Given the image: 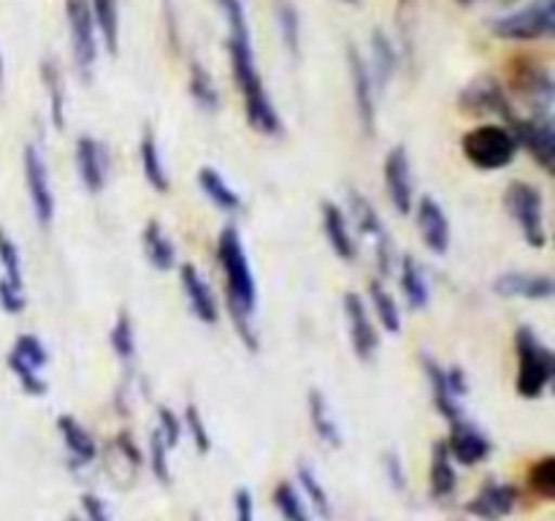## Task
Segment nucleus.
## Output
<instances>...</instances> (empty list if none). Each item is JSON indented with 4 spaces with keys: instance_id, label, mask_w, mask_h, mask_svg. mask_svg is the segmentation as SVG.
Segmentation results:
<instances>
[{
    "instance_id": "obj_50",
    "label": "nucleus",
    "mask_w": 555,
    "mask_h": 521,
    "mask_svg": "<svg viewBox=\"0 0 555 521\" xmlns=\"http://www.w3.org/2000/svg\"><path fill=\"white\" fill-rule=\"evenodd\" d=\"M117 448L122 450V456H125V459H128L130 465H133V467H139L141 461H144V456H141L139 445L133 443V437H130L128 432H122V434H119V437H117Z\"/></svg>"
},
{
    "instance_id": "obj_52",
    "label": "nucleus",
    "mask_w": 555,
    "mask_h": 521,
    "mask_svg": "<svg viewBox=\"0 0 555 521\" xmlns=\"http://www.w3.org/2000/svg\"><path fill=\"white\" fill-rule=\"evenodd\" d=\"M477 0H459V5H475Z\"/></svg>"
},
{
    "instance_id": "obj_9",
    "label": "nucleus",
    "mask_w": 555,
    "mask_h": 521,
    "mask_svg": "<svg viewBox=\"0 0 555 521\" xmlns=\"http://www.w3.org/2000/svg\"><path fill=\"white\" fill-rule=\"evenodd\" d=\"M350 212H352V220H356L358 233L372 242L379 275L388 277L390 271H393V264H396V250H393V239H390V233H388V228H385L383 217H379L377 206H374L363 193L350 190Z\"/></svg>"
},
{
    "instance_id": "obj_49",
    "label": "nucleus",
    "mask_w": 555,
    "mask_h": 521,
    "mask_svg": "<svg viewBox=\"0 0 555 521\" xmlns=\"http://www.w3.org/2000/svg\"><path fill=\"white\" fill-rule=\"evenodd\" d=\"M385 472H388L390 483H393L396 488H404V486H406L404 465H401V459H399V456H396V454L385 456Z\"/></svg>"
},
{
    "instance_id": "obj_1",
    "label": "nucleus",
    "mask_w": 555,
    "mask_h": 521,
    "mask_svg": "<svg viewBox=\"0 0 555 521\" xmlns=\"http://www.w3.org/2000/svg\"><path fill=\"white\" fill-rule=\"evenodd\" d=\"M225 20V47L231 58L233 79H236L238 92H242L244 114L247 123L263 136L282 134V117L276 112L274 101L269 98L263 85V76L258 71V58L253 49V36H249L247 11L242 0H215Z\"/></svg>"
},
{
    "instance_id": "obj_28",
    "label": "nucleus",
    "mask_w": 555,
    "mask_h": 521,
    "mask_svg": "<svg viewBox=\"0 0 555 521\" xmlns=\"http://www.w3.org/2000/svg\"><path fill=\"white\" fill-rule=\"evenodd\" d=\"M366 63H369V74H372L377 92L385 90V87L390 85V79L396 76V71H399V52H396L388 33L379 30V27L372 33V58H369Z\"/></svg>"
},
{
    "instance_id": "obj_44",
    "label": "nucleus",
    "mask_w": 555,
    "mask_h": 521,
    "mask_svg": "<svg viewBox=\"0 0 555 521\" xmlns=\"http://www.w3.org/2000/svg\"><path fill=\"white\" fill-rule=\"evenodd\" d=\"M168 445L160 437V432L150 434V470L157 478V483H171V470H168Z\"/></svg>"
},
{
    "instance_id": "obj_35",
    "label": "nucleus",
    "mask_w": 555,
    "mask_h": 521,
    "mask_svg": "<svg viewBox=\"0 0 555 521\" xmlns=\"http://www.w3.org/2000/svg\"><path fill=\"white\" fill-rule=\"evenodd\" d=\"M41 79H43V87H47L49 117H52L54 128L63 130L65 128V85H63V74H60V68L52 63V60H43Z\"/></svg>"
},
{
    "instance_id": "obj_24",
    "label": "nucleus",
    "mask_w": 555,
    "mask_h": 521,
    "mask_svg": "<svg viewBox=\"0 0 555 521\" xmlns=\"http://www.w3.org/2000/svg\"><path fill=\"white\" fill-rule=\"evenodd\" d=\"M320 215H323V231H325V239H328L331 250H334L341 260H347V264H350V260H356L358 258V239H356V233H352L345 209H341L339 204H334V201H323V206H320Z\"/></svg>"
},
{
    "instance_id": "obj_41",
    "label": "nucleus",
    "mask_w": 555,
    "mask_h": 521,
    "mask_svg": "<svg viewBox=\"0 0 555 521\" xmlns=\"http://www.w3.org/2000/svg\"><path fill=\"white\" fill-rule=\"evenodd\" d=\"M298 483H301L304 494H307L309 499H312L314 510H318L323 519H331V497L328 492H325L323 483L318 481V475H314V470L309 465H298Z\"/></svg>"
},
{
    "instance_id": "obj_5",
    "label": "nucleus",
    "mask_w": 555,
    "mask_h": 521,
    "mask_svg": "<svg viewBox=\"0 0 555 521\" xmlns=\"http://www.w3.org/2000/svg\"><path fill=\"white\" fill-rule=\"evenodd\" d=\"M504 206H507L509 217L518 223L520 237L526 239L529 247H547L545 199H542L540 188H534L531 182H524V179H515L504 190Z\"/></svg>"
},
{
    "instance_id": "obj_36",
    "label": "nucleus",
    "mask_w": 555,
    "mask_h": 521,
    "mask_svg": "<svg viewBox=\"0 0 555 521\" xmlns=\"http://www.w3.org/2000/svg\"><path fill=\"white\" fill-rule=\"evenodd\" d=\"M274 16L282 43H285V49L293 58H298V52H301V14H298V9L293 3L280 0L274 9Z\"/></svg>"
},
{
    "instance_id": "obj_51",
    "label": "nucleus",
    "mask_w": 555,
    "mask_h": 521,
    "mask_svg": "<svg viewBox=\"0 0 555 521\" xmlns=\"http://www.w3.org/2000/svg\"><path fill=\"white\" fill-rule=\"evenodd\" d=\"M0 85H3V54H0Z\"/></svg>"
},
{
    "instance_id": "obj_45",
    "label": "nucleus",
    "mask_w": 555,
    "mask_h": 521,
    "mask_svg": "<svg viewBox=\"0 0 555 521\" xmlns=\"http://www.w3.org/2000/svg\"><path fill=\"white\" fill-rule=\"evenodd\" d=\"M182 418L171 410V407H157V432L166 440L168 448H177L182 440Z\"/></svg>"
},
{
    "instance_id": "obj_25",
    "label": "nucleus",
    "mask_w": 555,
    "mask_h": 521,
    "mask_svg": "<svg viewBox=\"0 0 555 521\" xmlns=\"http://www.w3.org/2000/svg\"><path fill=\"white\" fill-rule=\"evenodd\" d=\"M198 188L211 204L217 206L225 215H238L244 209V199L238 195V190L217 171L215 166H201L198 168Z\"/></svg>"
},
{
    "instance_id": "obj_54",
    "label": "nucleus",
    "mask_w": 555,
    "mask_h": 521,
    "mask_svg": "<svg viewBox=\"0 0 555 521\" xmlns=\"http://www.w3.org/2000/svg\"><path fill=\"white\" fill-rule=\"evenodd\" d=\"M345 3H358V0H345Z\"/></svg>"
},
{
    "instance_id": "obj_2",
    "label": "nucleus",
    "mask_w": 555,
    "mask_h": 521,
    "mask_svg": "<svg viewBox=\"0 0 555 521\" xmlns=\"http://www.w3.org/2000/svg\"><path fill=\"white\" fill-rule=\"evenodd\" d=\"M217 264H220L222 282H225L228 315L236 326V334L242 336L249 351H258V334L253 329L255 309H258V282H255V271L249 266V255L236 226H225L220 231Z\"/></svg>"
},
{
    "instance_id": "obj_26",
    "label": "nucleus",
    "mask_w": 555,
    "mask_h": 521,
    "mask_svg": "<svg viewBox=\"0 0 555 521\" xmlns=\"http://www.w3.org/2000/svg\"><path fill=\"white\" fill-rule=\"evenodd\" d=\"M307 410H309V421H312V429L314 434H318V440H323L328 448H341L345 437H341V427L339 421H336L334 410H331L328 396H325L320 389H309Z\"/></svg>"
},
{
    "instance_id": "obj_11",
    "label": "nucleus",
    "mask_w": 555,
    "mask_h": 521,
    "mask_svg": "<svg viewBox=\"0 0 555 521\" xmlns=\"http://www.w3.org/2000/svg\"><path fill=\"white\" fill-rule=\"evenodd\" d=\"M507 128L513 130L518 147L534 157L537 166L551 174L555 168V125L551 114H531V117L515 114Z\"/></svg>"
},
{
    "instance_id": "obj_37",
    "label": "nucleus",
    "mask_w": 555,
    "mask_h": 521,
    "mask_svg": "<svg viewBox=\"0 0 555 521\" xmlns=\"http://www.w3.org/2000/svg\"><path fill=\"white\" fill-rule=\"evenodd\" d=\"M92 14H95V25L101 30L103 43L112 54H117L119 43V9L117 0H90Z\"/></svg>"
},
{
    "instance_id": "obj_23",
    "label": "nucleus",
    "mask_w": 555,
    "mask_h": 521,
    "mask_svg": "<svg viewBox=\"0 0 555 521\" xmlns=\"http://www.w3.org/2000/svg\"><path fill=\"white\" fill-rule=\"evenodd\" d=\"M515 503H518V492L513 483L486 481L477 497L466 505V510L480 521H502L513 513Z\"/></svg>"
},
{
    "instance_id": "obj_39",
    "label": "nucleus",
    "mask_w": 555,
    "mask_h": 521,
    "mask_svg": "<svg viewBox=\"0 0 555 521\" xmlns=\"http://www.w3.org/2000/svg\"><path fill=\"white\" fill-rule=\"evenodd\" d=\"M0 266H3V277L0 280L9 282V285L25 291V275H22V258L20 247H16L14 239L0 228Z\"/></svg>"
},
{
    "instance_id": "obj_53",
    "label": "nucleus",
    "mask_w": 555,
    "mask_h": 521,
    "mask_svg": "<svg viewBox=\"0 0 555 521\" xmlns=\"http://www.w3.org/2000/svg\"><path fill=\"white\" fill-rule=\"evenodd\" d=\"M68 521H79V516H68Z\"/></svg>"
},
{
    "instance_id": "obj_10",
    "label": "nucleus",
    "mask_w": 555,
    "mask_h": 521,
    "mask_svg": "<svg viewBox=\"0 0 555 521\" xmlns=\"http://www.w3.org/2000/svg\"><path fill=\"white\" fill-rule=\"evenodd\" d=\"M49 364V351L41 342V336L36 334H20L11 345L9 353V369L20 385L25 389V394L30 396H43L47 394V380H43V367Z\"/></svg>"
},
{
    "instance_id": "obj_38",
    "label": "nucleus",
    "mask_w": 555,
    "mask_h": 521,
    "mask_svg": "<svg viewBox=\"0 0 555 521\" xmlns=\"http://www.w3.org/2000/svg\"><path fill=\"white\" fill-rule=\"evenodd\" d=\"M108 342H112V351L119 361L122 364L133 361L135 358V329H133V320H130L128 309H119L117 313V320H114Z\"/></svg>"
},
{
    "instance_id": "obj_22",
    "label": "nucleus",
    "mask_w": 555,
    "mask_h": 521,
    "mask_svg": "<svg viewBox=\"0 0 555 521\" xmlns=\"http://www.w3.org/2000/svg\"><path fill=\"white\" fill-rule=\"evenodd\" d=\"M74 157H76V174H79L81 188H85L90 195L103 193V188H106V177H108V157L101 141L92 139V136H79Z\"/></svg>"
},
{
    "instance_id": "obj_33",
    "label": "nucleus",
    "mask_w": 555,
    "mask_h": 521,
    "mask_svg": "<svg viewBox=\"0 0 555 521\" xmlns=\"http://www.w3.org/2000/svg\"><path fill=\"white\" fill-rule=\"evenodd\" d=\"M188 90L190 98L195 101V106H201L204 112H217V109H220V90H217L211 74L204 68V63H198V60H190Z\"/></svg>"
},
{
    "instance_id": "obj_6",
    "label": "nucleus",
    "mask_w": 555,
    "mask_h": 521,
    "mask_svg": "<svg viewBox=\"0 0 555 521\" xmlns=\"http://www.w3.org/2000/svg\"><path fill=\"white\" fill-rule=\"evenodd\" d=\"M491 33L502 41H542L555 33V0H529L491 22Z\"/></svg>"
},
{
    "instance_id": "obj_18",
    "label": "nucleus",
    "mask_w": 555,
    "mask_h": 521,
    "mask_svg": "<svg viewBox=\"0 0 555 521\" xmlns=\"http://www.w3.org/2000/svg\"><path fill=\"white\" fill-rule=\"evenodd\" d=\"M412 212H415L417 231H421V239L423 244H426L428 253L448 255L453 228H450V217L448 212L442 209V204H439L434 195H421L417 204L412 206Z\"/></svg>"
},
{
    "instance_id": "obj_43",
    "label": "nucleus",
    "mask_w": 555,
    "mask_h": 521,
    "mask_svg": "<svg viewBox=\"0 0 555 521\" xmlns=\"http://www.w3.org/2000/svg\"><path fill=\"white\" fill-rule=\"evenodd\" d=\"M529 483L540 497L553 499L555 497V459L545 456V459L537 461L529 472Z\"/></svg>"
},
{
    "instance_id": "obj_40",
    "label": "nucleus",
    "mask_w": 555,
    "mask_h": 521,
    "mask_svg": "<svg viewBox=\"0 0 555 521\" xmlns=\"http://www.w3.org/2000/svg\"><path fill=\"white\" fill-rule=\"evenodd\" d=\"M274 505L285 521H312L309 519V510L307 505H304L301 494H298L296 486H291V483H280V486L274 488Z\"/></svg>"
},
{
    "instance_id": "obj_4",
    "label": "nucleus",
    "mask_w": 555,
    "mask_h": 521,
    "mask_svg": "<svg viewBox=\"0 0 555 521\" xmlns=\"http://www.w3.org/2000/svg\"><path fill=\"white\" fill-rule=\"evenodd\" d=\"M518 141L507 125H477L461 139V152L480 171H502L518 155Z\"/></svg>"
},
{
    "instance_id": "obj_16",
    "label": "nucleus",
    "mask_w": 555,
    "mask_h": 521,
    "mask_svg": "<svg viewBox=\"0 0 555 521\" xmlns=\"http://www.w3.org/2000/svg\"><path fill=\"white\" fill-rule=\"evenodd\" d=\"M345 318L347 326H350V342L352 353H356L361 361H374V356L379 353V331L374 326L372 313H369L366 302L361 298V293L350 291L345 293Z\"/></svg>"
},
{
    "instance_id": "obj_48",
    "label": "nucleus",
    "mask_w": 555,
    "mask_h": 521,
    "mask_svg": "<svg viewBox=\"0 0 555 521\" xmlns=\"http://www.w3.org/2000/svg\"><path fill=\"white\" fill-rule=\"evenodd\" d=\"M233 513H236V521H255V499L249 488H236V494H233Z\"/></svg>"
},
{
    "instance_id": "obj_34",
    "label": "nucleus",
    "mask_w": 555,
    "mask_h": 521,
    "mask_svg": "<svg viewBox=\"0 0 555 521\" xmlns=\"http://www.w3.org/2000/svg\"><path fill=\"white\" fill-rule=\"evenodd\" d=\"M369 298H372V309L377 315L379 326H383L388 334H399L401 331V309L396 304L393 293L385 288L383 280L369 282Z\"/></svg>"
},
{
    "instance_id": "obj_20",
    "label": "nucleus",
    "mask_w": 555,
    "mask_h": 521,
    "mask_svg": "<svg viewBox=\"0 0 555 521\" xmlns=\"http://www.w3.org/2000/svg\"><path fill=\"white\" fill-rule=\"evenodd\" d=\"M493 293L502 298H526V302H547L555 293V280L540 271H504L491 282Z\"/></svg>"
},
{
    "instance_id": "obj_29",
    "label": "nucleus",
    "mask_w": 555,
    "mask_h": 521,
    "mask_svg": "<svg viewBox=\"0 0 555 521\" xmlns=\"http://www.w3.org/2000/svg\"><path fill=\"white\" fill-rule=\"evenodd\" d=\"M141 247H144V255L152 264V269L168 271L177 266V247H173L171 237H168L166 228H163L160 220H155V217H152L144 226V231H141Z\"/></svg>"
},
{
    "instance_id": "obj_8",
    "label": "nucleus",
    "mask_w": 555,
    "mask_h": 521,
    "mask_svg": "<svg viewBox=\"0 0 555 521\" xmlns=\"http://www.w3.org/2000/svg\"><path fill=\"white\" fill-rule=\"evenodd\" d=\"M423 369L428 374V383H431L434 405L442 412V418L455 421V418L466 416L464 412V396L469 394V380H466L464 369L461 367H442L434 356H421Z\"/></svg>"
},
{
    "instance_id": "obj_31",
    "label": "nucleus",
    "mask_w": 555,
    "mask_h": 521,
    "mask_svg": "<svg viewBox=\"0 0 555 521\" xmlns=\"http://www.w3.org/2000/svg\"><path fill=\"white\" fill-rule=\"evenodd\" d=\"M399 288L412 309H423L428 307V302H431V288H428L426 271H423V266L417 264L412 255H404V258H401Z\"/></svg>"
},
{
    "instance_id": "obj_3",
    "label": "nucleus",
    "mask_w": 555,
    "mask_h": 521,
    "mask_svg": "<svg viewBox=\"0 0 555 521\" xmlns=\"http://www.w3.org/2000/svg\"><path fill=\"white\" fill-rule=\"evenodd\" d=\"M515 353H518V380H515V389H518L524 399H540L553 383V351L531 326H520L515 331Z\"/></svg>"
},
{
    "instance_id": "obj_47",
    "label": "nucleus",
    "mask_w": 555,
    "mask_h": 521,
    "mask_svg": "<svg viewBox=\"0 0 555 521\" xmlns=\"http://www.w3.org/2000/svg\"><path fill=\"white\" fill-rule=\"evenodd\" d=\"M81 508H85L87 521H114L106 499H101L98 494H85V497H81Z\"/></svg>"
},
{
    "instance_id": "obj_46",
    "label": "nucleus",
    "mask_w": 555,
    "mask_h": 521,
    "mask_svg": "<svg viewBox=\"0 0 555 521\" xmlns=\"http://www.w3.org/2000/svg\"><path fill=\"white\" fill-rule=\"evenodd\" d=\"M27 298H25V291H20V288L9 285V282L0 280V307L5 309L9 315H20L22 309H25Z\"/></svg>"
},
{
    "instance_id": "obj_19",
    "label": "nucleus",
    "mask_w": 555,
    "mask_h": 521,
    "mask_svg": "<svg viewBox=\"0 0 555 521\" xmlns=\"http://www.w3.org/2000/svg\"><path fill=\"white\" fill-rule=\"evenodd\" d=\"M385 190L399 215H410L415 206V179H412V163L404 147H393L385 157L383 166Z\"/></svg>"
},
{
    "instance_id": "obj_42",
    "label": "nucleus",
    "mask_w": 555,
    "mask_h": 521,
    "mask_svg": "<svg viewBox=\"0 0 555 521\" xmlns=\"http://www.w3.org/2000/svg\"><path fill=\"white\" fill-rule=\"evenodd\" d=\"M182 427H188L190 440H193L195 450L198 454H209L211 450V437H209V427L204 423V416L195 405L184 407V418H182Z\"/></svg>"
},
{
    "instance_id": "obj_7",
    "label": "nucleus",
    "mask_w": 555,
    "mask_h": 521,
    "mask_svg": "<svg viewBox=\"0 0 555 521\" xmlns=\"http://www.w3.org/2000/svg\"><path fill=\"white\" fill-rule=\"evenodd\" d=\"M70 54L81 79L90 81L98 63V25L90 0H65Z\"/></svg>"
},
{
    "instance_id": "obj_17",
    "label": "nucleus",
    "mask_w": 555,
    "mask_h": 521,
    "mask_svg": "<svg viewBox=\"0 0 555 521\" xmlns=\"http://www.w3.org/2000/svg\"><path fill=\"white\" fill-rule=\"evenodd\" d=\"M444 443H448L453 461H459V465L464 467L480 465V461H486L493 450L488 434L482 432L469 416H461L455 418V421H450V437L444 440Z\"/></svg>"
},
{
    "instance_id": "obj_32",
    "label": "nucleus",
    "mask_w": 555,
    "mask_h": 521,
    "mask_svg": "<svg viewBox=\"0 0 555 521\" xmlns=\"http://www.w3.org/2000/svg\"><path fill=\"white\" fill-rule=\"evenodd\" d=\"M428 483H431V494L437 499H448L459 486V475H455V461L450 456L448 443L439 440L434 443L431 450V472H428Z\"/></svg>"
},
{
    "instance_id": "obj_30",
    "label": "nucleus",
    "mask_w": 555,
    "mask_h": 521,
    "mask_svg": "<svg viewBox=\"0 0 555 521\" xmlns=\"http://www.w3.org/2000/svg\"><path fill=\"white\" fill-rule=\"evenodd\" d=\"M57 432H60V437H63L65 450L70 454L74 465L85 467V465H90V461L98 459V443L92 440V434L87 432L79 421H76L74 416H60Z\"/></svg>"
},
{
    "instance_id": "obj_12",
    "label": "nucleus",
    "mask_w": 555,
    "mask_h": 521,
    "mask_svg": "<svg viewBox=\"0 0 555 521\" xmlns=\"http://www.w3.org/2000/svg\"><path fill=\"white\" fill-rule=\"evenodd\" d=\"M22 166H25V188H27V195H30L33 215H36L38 226L47 231V228H52L54 209H57V206H54V190H52V179H49L47 161H43L41 150H38L36 144L25 147Z\"/></svg>"
},
{
    "instance_id": "obj_15",
    "label": "nucleus",
    "mask_w": 555,
    "mask_h": 521,
    "mask_svg": "<svg viewBox=\"0 0 555 521\" xmlns=\"http://www.w3.org/2000/svg\"><path fill=\"white\" fill-rule=\"evenodd\" d=\"M347 65H350V85L358 123H361L363 134L374 136V130H377V87H374L372 74H369V63L358 52V47H347Z\"/></svg>"
},
{
    "instance_id": "obj_13",
    "label": "nucleus",
    "mask_w": 555,
    "mask_h": 521,
    "mask_svg": "<svg viewBox=\"0 0 555 521\" xmlns=\"http://www.w3.org/2000/svg\"><path fill=\"white\" fill-rule=\"evenodd\" d=\"M509 81H513V90L534 109V114H551L555 85L545 65L534 63V60H518L513 74H509Z\"/></svg>"
},
{
    "instance_id": "obj_21",
    "label": "nucleus",
    "mask_w": 555,
    "mask_h": 521,
    "mask_svg": "<svg viewBox=\"0 0 555 521\" xmlns=\"http://www.w3.org/2000/svg\"><path fill=\"white\" fill-rule=\"evenodd\" d=\"M179 282H182V293L184 298H188V307L190 313L195 315V320H201L204 326H217V320H220V304H217L211 285L206 282V277L201 275L198 266H179Z\"/></svg>"
},
{
    "instance_id": "obj_27",
    "label": "nucleus",
    "mask_w": 555,
    "mask_h": 521,
    "mask_svg": "<svg viewBox=\"0 0 555 521\" xmlns=\"http://www.w3.org/2000/svg\"><path fill=\"white\" fill-rule=\"evenodd\" d=\"M139 163H141V174H144L146 185H150L155 193H168V190H171L168 168H166V163H163L160 144H157V136L152 128H144V134H141Z\"/></svg>"
},
{
    "instance_id": "obj_14",
    "label": "nucleus",
    "mask_w": 555,
    "mask_h": 521,
    "mask_svg": "<svg viewBox=\"0 0 555 521\" xmlns=\"http://www.w3.org/2000/svg\"><path fill=\"white\" fill-rule=\"evenodd\" d=\"M459 106L469 114H493V117H502L504 123L515 117L507 90L488 74L477 76L461 90Z\"/></svg>"
}]
</instances>
